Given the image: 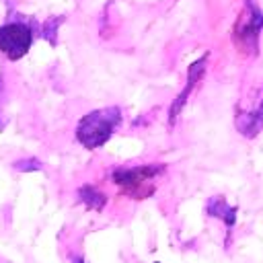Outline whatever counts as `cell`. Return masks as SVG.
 <instances>
[{"mask_svg": "<svg viewBox=\"0 0 263 263\" xmlns=\"http://www.w3.org/2000/svg\"><path fill=\"white\" fill-rule=\"evenodd\" d=\"M166 173L164 162H146L134 166H115L109 173L113 185L121 189L132 199H148L158 187V179Z\"/></svg>", "mask_w": 263, "mask_h": 263, "instance_id": "1", "label": "cell"}, {"mask_svg": "<svg viewBox=\"0 0 263 263\" xmlns=\"http://www.w3.org/2000/svg\"><path fill=\"white\" fill-rule=\"evenodd\" d=\"M121 107H103L82 115L74 129L78 144L86 150L103 148L121 125Z\"/></svg>", "mask_w": 263, "mask_h": 263, "instance_id": "2", "label": "cell"}, {"mask_svg": "<svg viewBox=\"0 0 263 263\" xmlns=\"http://www.w3.org/2000/svg\"><path fill=\"white\" fill-rule=\"evenodd\" d=\"M263 31V10L255 0H245L240 14L232 25V43L242 55L259 53V37Z\"/></svg>", "mask_w": 263, "mask_h": 263, "instance_id": "3", "label": "cell"}, {"mask_svg": "<svg viewBox=\"0 0 263 263\" xmlns=\"http://www.w3.org/2000/svg\"><path fill=\"white\" fill-rule=\"evenodd\" d=\"M35 18L6 21L4 25H0V53L10 62L21 60L35 41Z\"/></svg>", "mask_w": 263, "mask_h": 263, "instance_id": "4", "label": "cell"}, {"mask_svg": "<svg viewBox=\"0 0 263 263\" xmlns=\"http://www.w3.org/2000/svg\"><path fill=\"white\" fill-rule=\"evenodd\" d=\"M208 60H210V53L205 51L201 58H197L195 62H191V66L187 68V84H185L183 90L175 97V101L171 103V109H168V127H175V123H177V119H179L183 107L187 105V101H189L193 88H195V86L199 84V80L203 78V74H205V70H208Z\"/></svg>", "mask_w": 263, "mask_h": 263, "instance_id": "5", "label": "cell"}, {"mask_svg": "<svg viewBox=\"0 0 263 263\" xmlns=\"http://www.w3.org/2000/svg\"><path fill=\"white\" fill-rule=\"evenodd\" d=\"M236 212H238V208H236V205H230V203L226 201V197H222V195H214V197H210V199L205 201V214L212 216V218H220V220L226 224L228 236H230L232 226H234V222H236Z\"/></svg>", "mask_w": 263, "mask_h": 263, "instance_id": "6", "label": "cell"}, {"mask_svg": "<svg viewBox=\"0 0 263 263\" xmlns=\"http://www.w3.org/2000/svg\"><path fill=\"white\" fill-rule=\"evenodd\" d=\"M234 125L245 138H255L263 127V99H261V103L255 111H240L238 109Z\"/></svg>", "mask_w": 263, "mask_h": 263, "instance_id": "7", "label": "cell"}, {"mask_svg": "<svg viewBox=\"0 0 263 263\" xmlns=\"http://www.w3.org/2000/svg\"><path fill=\"white\" fill-rule=\"evenodd\" d=\"M76 197H78V201H80L86 210H90V212H103L105 205H107V201H109L107 193H105L101 187L92 185V183L80 185V187L76 189Z\"/></svg>", "mask_w": 263, "mask_h": 263, "instance_id": "8", "label": "cell"}, {"mask_svg": "<svg viewBox=\"0 0 263 263\" xmlns=\"http://www.w3.org/2000/svg\"><path fill=\"white\" fill-rule=\"evenodd\" d=\"M62 23H64V16H58V18H51V16H49V18L41 25V29H39L41 37L47 39L51 45H55V43H58V29H60Z\"/></svg>", "mask_w": 263, "mask_h": 263, "instance_id": "9", "label": "cell"}, {"mask_svg": "<svg viewBox=\"0 0 263 263\" xmlns=\"http://www.w3.org/2000/svg\"><path fill=\"white\" fill-rule=\"evenodd\" d=\"M14 171L18 173H37V171H43V162L35 156H27V158H18L12 162Z\"/></svg>", "mask_w": 263, "mask_h": 263, "instance_id": "10", "label": "cell"}, {"mask_svg": "<svg viewBox=\"0 0 263 263\" xmlns=\"http://www.w3.org/2000/svg\"><path fill=\"white\" fill-rule=\"evenodd\" d=\"M68 261L70 263H86V259L80 253H74V251H68Z\"/></svg>", "mask_w": 263, "mask_h": 263, "instance_id": "11", "label": "cell"}, {"mask_svg": "<svg viewBox=\"0 0 263 263\" xmlns=\"http://www.w3.org/2000/svg\"><path fill=\"white\" fill-rule=\"evenodd\" d=\"M156 263H160V261H156Z\"/></svg>", "mask_w": 263, "mask_h": 263, "instance_id": "12", "label": "cell"}]
</instances>
